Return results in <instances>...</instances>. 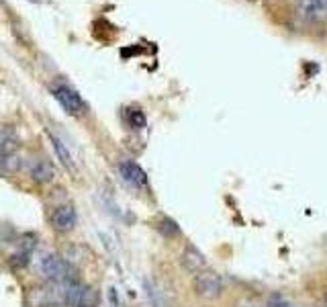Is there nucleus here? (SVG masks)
Returning <instances> with one entry per match:
<instances>
[{
    "label": "nucleus",
    "instance_id": "nucleus-10",
    "mask_svg": "<svg viewBox=\"0 0 327 307\" xmlns=\"http://www.w3.org/2000/svg\"><path fill=\"white\" fill-rule=\"evenodd\" d=\"M12 152H19V140L14 138L10 129H0V156Z\"/></svg>",
    "mask_w": 327,
    "mask_h": 307
},
{
    "label": "nucleus",
    "instance_id": "nucleus-1",
    "mask_svg": "<svg viewBox=\"0 0 327 307\" xmlns=\"http://www.w3.org/2000/svg\"><path fill=\"white\" fill-rule=\"evenodd\" d=\"M41 275L51 283H72L74 281V268L67 264L58 254H45L39 262Z\"/></svg>",
    "mask_w": 327,
    "mask_h": 307
},
{
    "label": "nucleus",
    "instance_id": "nucleus-5",
    "mask_svg": "<svg viewBox=\"0 0 327 307\" xmlns=\"http://www.w3.org/2000/svg\"><path fill=\"white\" fill-rule=\"evenodd\" d=\"M299 12L311 23L325 21L327 19V0H299Z\"/></svg>",
    "mask_w": 327,
    "mask_h": 307
},
{
    "label": "nucleus",
    "instance_id": "nucleus-12",
    "mask_svg": "<svg viewBox=\"0 0 327 307\" xmlns=\"http://www.w3.org/2000/svg\"><path fill=\"white\" fill-rule=\"evenodd\" d=\"M158 231L164 235V237H178L180 235V228H178V224L174 219H168V217H164L160 224H158Z\"/></svg>",
    "mask_w": 327,
    "mask_h": 307
},
{
    "label": "nucleus",
    "instance_id": "nucleus-16",
    "mask_svg": "<svg viewBox=\"0 0 327 307\" xmlns=\"http://www.w3.org/2000/svg\"><path fill=\"white\" fill-rule=\"evenodd\" d=\"M10 264H12L14 268H21V266L29 264V254H16V256H12V258H10Z\"/></svg>",
    "mask_w": 327,
    "mask_h": 307
},
{
    "label": "nucleus",
    "instance_id": "nucleus-2",
    "mask_svg": "<svg viewBox=\"0 0 327 307\" xmlns=\"http://www.w3.org/2000/svg\"><path fill=\"white\" fill-rule=\"evenodd\" d=\"M195 293L202 299H219L223 293V281L213 270H200L193 279Z\"/></svg>",
    "mask_w": 327,
    "mask_h": 307
},
{
    "label": "nucleus",
    "instance_id": "nucleus-3",
    "mask_svg": "<svg viewBox=\"0 0 327 307\" xmlns=\"http://www.w3.org/2000/svg\"><path fill=\"white\" fill-rule=\"evenodd\" d=\"M54 96L56 100L62 105V109L67 113V115H72V117H80L86 113V102L82 100V96L70 88V86H65V84H60V86L54 88Z\"/></svg>",
    "mask_w": 327,
    "mask_h": 307
},
{
    "label": "nucleus",
    "instance_id": "nucleus-7",
    "mask_svg": "<svg viewBox=\"0 0 327 307\" xmlns=\"http://www.w3.org/2000/svg\"><path fill=\"white\" fill-rule=\"evenodd\" d=\"M182 266L188 272H200V270H204L206 260L195 246H186L184 252H182Z\"/></svg>",
    "mask_w": 327,
    "mask_h": 307
},
{
    "label": "nucleus",
    "instance_id": "nucleus-18",
    "mask_svg": "<svg viewBox=\"0 0 327 307\" xmlns=\"http://www.w3.org/2000/svg\"><path fill=\"white\" fill-rule=\"evenodd\" d=\"M323 307H327V295H325V299H323Z\"/></svg>",
    "mask_w": 327,
    "mask_h": 307
},
{
    "label": "nucleus",
    "instance_id": "nucleus-8",
    "mask_svg": "<svg viewBox=\"0 0 327 307\" xmlns=\"http://www.w3.org/2000/svg\"><path fill=\"white\" fill-rule=\"evenodd\" d=\"M54 176H56V170L47 160H39V162L33 164V168H31V178L35 180L37 184H47V182L54 180Z\"/></svg>",
    "mask_w": 327,
    "mask_h": 307
},
{
    "label": "nucleus",
    "instance_id": "nucleus-17",
    "mask_svg": "<svg viewBox=\"0 0 327 307\" xmlns=\"http://www.w3.org/2000/svg\"><path fill=\"white\" fill-rule=\"evenodd\" d=\"M235 307H258V305L254 301H250V299H242V301L235 303Z\"/></svg>",
    "mask_w": 327,
    "mask_h": 307
},
{
    "label": "nucleus",
    "instance_id": "nucleus-6",
    "mask_svg": "<svg viewBox=\"0 0 327 307\" xmlns=\"http://www.w3.org/2000/svg\"><path fill=\"white\" fill-rule=\"evenodd\" d=\"M121 176L125 182H129L131 186H145L147 184V176L145 170L141 166H137L135 162H123L121 164Z\"/></svg>",
    "mask_w": 327,
    "mask_h": 307
},
{
    "label": "nucleus",
    "instance_id": "nucleus-15",
    "mask_svg": "<svg viewBox=\"0 0 327 307\" xmlns=\"http://www.w3.org/2000/svg\"><path fill=\"white\" fill-rule=\"evenodd\" d=\"M266 307H295L288 299H284L282 295H272L268 301H266Z\"/></svg>",
    "mask_w": 327,
    "mask_h": 307
},
{
    "label": "nucleus",
    "instance_id": "nucleus-11",
    "mask_svg": "<svg viewBox=\"0 0 327 307\" xmlns=\"http://www.w3.org/2000/svg\"><path fill=\"white\" fill-rule=\"evenodd\" d=\"M49 138H51V144H54V148H56V154H58V158H60V162L67 168V170H74V164H72V156H70V152H67V148L64 146V142L60 140V138H56L54 133H49Z\"/></svg>",
    "mask_w": 327,
    "mask_h": 307
},
{
    "label": "nucleus",
    "instance_id": "nucleus-4",
    "mask_svg": "<svg viewBox=\"0 0 327 307\" xmlns=\"http://www.w3.org/2000/svg\"><path fill=\"white\" fill-rule=\"evenodd\" d=\"M51 226H54V230L65 233V231H72L76 228V209L72 207V205H60V207L54 209V213H51Z\"/></svg>",
    "mask_w": 327,
    "mask_h": 307
},
{
    "label": "nucleus",
    "instance_id": "nucleus-19",
    "mask_svg": "<svg viewBox=\"0 0 327 307\" xmlns=\"http://www.w3.org/2000/svg\"><path fill=\"white\" fill-rule=\"evenodd\" d=\"M31 2H39V0H31Z\"/></svg>",
    "mask_w": 327,
    "mask_h": 307
},
{
    "label": "nucleus",
    "instance_id": "nucleus-9",
    "mask_svg": "<svg viewBox=\"0 0 327 307\" xmlns=\"http://www.w3.org/2000/svg\"><path fill=\"white\" fill-rule=\"evenodd\" d=\"M23 166V158L19 156V152H12V154H4L0 156V172L4 174H16Z\"/></svg>",
    "mask_w": 327,
    "mask_h": 307
},
{
    "label": "nucleus",
    "instance_id": "nucleus-13",
    "mask_svg": "<svg viewBox=\"0 0 327 307\" xmlns=\"http://www.w3.org/2000/svg\"><path fill=\"white\" fill-rule=\"evenodd\" d=\"M98 305V293L94 291L92 287H86L82 289L80 299H78V307H96Z\"/></svg>",
    "mask_w": 327,
    "mask_h": 307
},
{
    "label": "nucleus",
    "instance_id": "nucleus-14",
    "mask_svg": "<svg viewBox=\"0 0 327 307\" xmlns=\"http://www.w3.org/2000/svg\"><path fill=\"white\" fill-rule=\"evenodd\" d=\"M125 117H127V123L133 127V129H143L145 127V115H143V111L141 109H127V113H125Z\"/></svg>",
    "mask_w": 327,
    "mask_h": 307
}]
</instances>
